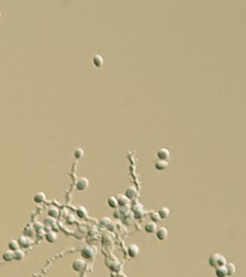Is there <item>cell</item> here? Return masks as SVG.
<instances>
[{
    "instance_id": "1",
    "label": "cell",
    "mask_w": 246,
    "mask_h": 277,
    "mask_svg": "<svg viewBox=\"0 0 246 277\" xmlns=\"http://www.w3.org/2000/svg\"><path fill=\"white\" fill-rule=\"evenodd\" d=\"M89 185V180H87L86 178H85V177H81V178H78V179L77 180L76 188H77L78 191L82 192V191H85V190L87 189Z\"/></svg>"
},
{
    "instance_id": "2",
    "label": "cell",
    "mask_w": 246,
    "mask_h": 277,
    "mask_svg": "<svg viewBox=\"0 0 246 277\" xmlns=\"http://www.w3.org/2000/svg\"><path fill=\"white\" fill-rule=\"evenodd\" d=\"M95 250L91 247H85L81 250V256L86 260H90L94 256Z\"/></svg>"
},
{
    "instance_id": "3",
    "label": "cell",
    "mask_w": 246,
    "mask_h": 277,
    "mask_svg": "<svg viewBox=\"0 0 246 277\" xmlns=\"http://www.w3.org/2000/svg\"><path fill=\"white\" fill-rule=\"evenodd\" d=\"M168 229H167L166 227H159L157 229L156 231V236H157V239L160 241H164L166 240V238L168 237Z\"/></svg>"
},
{
    "instance_id": "4",
    "label": "cell",
    "mask_w": 246,
    "mask_h": 277,
    "mask_svg": "<svg viewBox=\"0 0 246 277\" xmlns=\"http://www.w3.org/2000/svg\"><path fill=\"white\" fill-rule=\"evenodd\" d=\"M170 151L168 148H160L159 151L157 152V157L160 159V160H167V159L170 158Z\"/></svg>"
},
{
    "instance_id": "5",
    "label": "cell",
    "mask_w": 246,
    "mask_h": 277,
    "mask_svg": "<svg viewBox=\"0 0 246 277\" xmlns=\"http://www.w3.org/2000/svg\"><path fill=\"white\" fill-rule=\"evenodd\" d=\"M72 267L75 271H81L83 268L85 267V260H82L81 259H78L76 260H74V262L72 264Z\"/></svg>"
},
{
    "instance_id": "6",
    "label": "cell",
    "mask_w": 246,
    "mask_h": 277,
    "mask_svg": "<svg viewBox=\"0 0 246 277\" xmlns=\"http://www.w3.org/2000/svg\"><path fill=\"white\" fill-rule=\"evenodd\" d=\"M18 242H19V245L20 247L22 248H29L31 245V240L30 237H27V236H21L19 237V239H18Z\"/></svg>"
},
{
    "instance_id": "7",
    "label": "cell",
    "mask_w": 246,
    "mask_h": 277,
    "mask_svg": "<svg viewBox=\"0 0 246 277\" xmlns=\"http://www.w3.org/2000/svg\"><path fill=\"white\" fill-rule=\"evenodd\" d=\"M92 64L94 65L96 68H101L104 64V60L103 57L99 54H96L92 57Z\"/></svg>"
},
{
    "instance_id": "8",
    "label": "cell",
    "mask_w": 246,
    "mask_h": 277,
    "mask_svg": "<svg viewBox=\"0 0 246 277\" xmlns=\"http://www.w3.org/2000/svg\"><path fill=\"white\" fill-rule=\"evenodd\" d=\"M128 256L131 257H136L137 256V255L139 253V248L137 245H136V244H132L131 246L128 247Z\"/></svg>"
},
{
    "instance_id": "9",
    "label": "cell",
    "mask_w": 246,
    "mask_h": 277,
    "mask_svg": "<svg viewBox=\"0 0 246 277\" xmlns=\"http://www.w3.org/2000/svg\"><path fill=\"white\" fill-rule=\"evenodd\" d=\"M125 196H126L128 200L134 199L137 196L136 189V188H133V187H128V189L126 190V192H125Z\"/></svg>"
},
{
    "instance_id": "10",
    "label": "cell",
    "mask_w": 246,
    "mask_h": 277,
    "mask_svg": "<svg viewBox=\"0 0 246 277\" xmlns=\"http://www.w3.org/2000/svg\"><path fill=\"white\" fill-rule=\"evenodd\" d=\"M157 229H158V228H157L156 223H155V222H153V221L146 223V224H145V226H144L145 232H146V233H149V234L156 233Z\"/></svg>"
},
{
    "instance_id": "11",
    "label": "cell",
    "mask_w": 246,
    "mask_h": 277,
    "mask_svg": "<svg viewBox=\"0 0 246 277\" xmlns=\"http://www.w3.org/2000/svg\"><path fill=\"white\" fill-rule=\"evenodd\" d=\"M24 233H25V236L27 237H30V238H32L34 235H35V229L34 228V225H27V226L25 227L24 229Z\"/></svg>"
},
{
    "instance_id": "12",
    "label": "cell",
    "mask_w": 246,
    "mask_h": 277,
    "mask_svg": "<svg viewBox=\"0 0 246 277\" xmlns=\"http://www.w3.org/2000/svg\"><path fill=\"white\" fill-rule=\"evenodd\" d=\"M168 167H169V162L167 160H158L157 162H155V168L159 171L166 170Z\"/></svg>"
},
{
    "instance_id": "13",
    "label": "cell",
    "mask_w": 246,
    "mask_h": 277,
    "mask_svg": "<svg viewBox=\"0 0 246 277\" xmlns=\"http://www.w3.org/2000/svg\"><path fill=\"white\" fill-rule=\"evenodd\" d=\"M46 200V195L42 192H38L34 196V201L35 204H41Z\"/></svg>"
},
{
    "instance_id": "14",
    "label": "cell",
    "mask_w": 246,
    "mask_h": 277,
    "mask_svg": "<svg viewBox=\"0 0 246 277\" xmlns=\"http://www.w3.org/2000/svg\"><path fill=\"white\" fill-rule=\"evenodd\" d=\"M116 199L118 200V204L120 206H127L129 204V200L124 195H118L116 197Z\"/></svg>"
},
{
    "instance_id": "15",
    "label": "cell",
    "mask_w": 246,
    "mask_h": 277,
    "mask_svg": "<svg viewBox=\"0 0 246 277\" xmlns=\"http://www.w3.org/2000/svg\"><path fill=\"white\" fill-rule=\"evenodd\" d=\"M45 240L47 241L48 243H55L57 241V234L53 232V231H50V232H47L45 234Z\"/></svg>"
},
{
    "instance_id": "16",
    "label": "cell",
    "mask_w": 246,
    "mask_h": 277,
    "mask_svg": "<svg viewBox=\"0 0 246 277\" xmlns=\"http://www.w3.org/2000/svg\"><path fill=\"white\" fill-rule=\"evenodd\" d=\"M220 253H213V255L209 257V264L213 267H217L218 266V260H219L220 257Z\"/></svg>"
},
{
    "instance_id": "17",
    "label": "cell",
    "mask_w": 246,
    "mask_h": 277,
    "mask_svg": "<svg viewBox=\"0 0 246 277\" xmlns=\"http://www.w3.org/2000/svg\"><path fill=\"white\" fill-rule=\"evenodd\" d=\"M215 273L218 277H226L227 276V270L226 266H218L216 267Z\"/></svg>"
},
{
    "instance_id": "18",
    "label": "cell",
    "mask_w": 246,
    "mask_h": 277,
    "mask_svg": "<svg viewBox=\"0 0 246 277\" xmlns=\"http://www.w3.org/2000/svg\"><path fill=\"white\" fill-rule=\"evenodd\" d=\"M158 213H159L161 219H166L169 217V215L171 213V211L168 208H166V206H164V208H162L159 209V211H158Z\"/></svg>"
},
{
    "instance_id": "19",
    "label": "cell",
    "mask_w": 246,
    "mask_h": 277,
    "mask_svg": "<svg viewBox=\"0 0 246 277\" xmlns=\"http://www.w3.org/2000/svg\"><path fill=\"white\" fill-rule=\"evenodd\" d=\"M8 248H9V250L13 251V252L19 250V248H20L19 242H18V240H11V241H9Z\"/></svg>"
},
{
    "instance_id": "20",
    "label": "cell",
    "mask_w": 246,
    "mask_h": 277,
    "mask_svg": "<svg viewBox=\"0 0 246 277\" xmlns=\"http://www.w3.org/2000/svg\"><path fill=\"white\" fill-rule=\"evenodd\" d=\"M2 259L5 260V261H7V262H9V261H12L13 260H14V252L13 251H6L5 253H3L2 255Z\"/></svg>"
},
{
    "instance_id": "21",
    "label": "cell",
    "mask_w": 246,
    "mask_h": 277,
    "mask_svg": "<svg viewBox=\"0 0 246 277\" xmlns=\"http://www.w3.org/2000/svg\"><path fill=\"white\" fill-rule=\"evenodd\" d=\"M47 214H48V216H50V217L56 218V217L59 216V209L57 208H54V206L49 208L48 210H47Z\"/></svg>"
},
{
    "instance_id": "22",
    "label": "cell",
    "mask_w": 246,
    "mask_h": 277,
    "mask_svg": "<svg viewBox=\"0 0 246 277\" xmlns=\"http://www.w3.org/2000/svg\"><path fill=\"white\" fill-rule=\"evenodd\" d=\"M226 270H227V276H231V275H233L235 273L236 267L233 264H231V262L226 264Z\"/></svg>"
},
{
    "instance_id": "23",
    "label": "cell",
    "mask_w": 246,
    "mask_h": 277,
    "mask_svg": "<svg viewBox=\"0 0 246 277\" xmlns=\"http://www.w3.org/2000/svg\"><path fill=\"white\" fill-rule=\"evenodd\" d=\"M107 204L111 208H116L119 205L116 197H110V198L108 199V200H107Z\"/></svg>"
},
{
    "instance_id": "24",
    "label": "cell",
    "mask_w": 246,
    "mask_h": 277,
    "mask_svg": "<svg viewBox=\"0 0 246 277\" xmlns=\"http://www.w3.org/2000/svg\"><path fill=\"white\" fill-rule=\"evenodd\" d=\"M25 257V253L23 252L22 250H17L14 252V260H22Z\"/></svg>"
},
{
    "instance_id": "25",
    "label": "cell",
    "mask_w": 246,
    "mask_h": 277,
    "mask_svg": "<svg viewBox=\"0 0 246 277\" xmlns=\"http://www.w3.org/2000/svg\"><path fill=\"white\" fill-rule=\"evenodd\" d=\"M74 157L76 159H81L83 157V149L81 148H78L74 151Z\"/></svg>"
},
{
    "instance_id": "26",
    "label": "cell",
    "mask_w": 246,
    "mask_h": 277,
    "mask_svg": "<svg viewBox=\"0 0 246 277\" xmlns=\"http://www.w3.org/2000/svg\"><path fill=\"white\" fill-rule=\"evenodd\" d=\"M86 209L83 208V206H78V209H77V215L78 217H81V218H83V217H85L86 216Z\"/></svg>"
},
{
    "instance_id": "27",
    "label": "cell",
    "mask_w": 246,
    "mask_h": 277,
    "mask_svg": "<svg viewBox=\"0 0 246 277\" xmlns=\"http://www.w3.org/2000/svg\"><path fill=\"white\" fill-rule=\"evenodd\" d=\"M44 224H45V226L52 227L53 225L56 224V221H55V219H54L53 217L48 216V217H46V218L44 219Z\"/></svg>"
},
{
    "instance_id": "28",
    "label": "cell",
    "mask_w": 246,
    "mask_h": 277,
    "mask_svg": "<svg viewBox=\"0 0 246 277\" xmlns=\"http://www.w3.org/2000/svg\"><path fill=\"white\" fill-rule=\"evenodd\" d=\"M150 218L152 219V221L155 222V223L156 222H159L160 220H161V217H160L159 213L156 212V211H153V212L150 213Z\"/></svg>"
},
{
    "instance_id": "29",
    "label": "cell",
    "mask_w": 246,
    "mask_h": 277,
    "mask_svg": "<svg viewBox=\"0 0 246 277\" xmlns=\"http://www.w3.org/2000/svg\"><path fill=\"white\" fill-rule=\"evenodd\" d=\"M111 222L112 221H111L110 218H108V217H103V218L100 219V225L101 226H103V227H108Z\"/></svg>"
},
{
    "instance_id": "30",
    "label": "cell",
    "mask_w": 246,
    "mask_h": 277,
    "mask_svg": "<svg viewBox=\"0 0 246 277\" xmlns=\"http://www.w3.org/2000/svg\"><path fill=\"white\" fill-rule=\"evenodd\" d=\"M34 228L35 229L36 233L40 232V231H43V230H44V224L43 223H40V222H35L34 224Z\"/></svg>"
},
{
    "instance_id": "31",
    "label": "cell",
    "mask_w": 246,
    "mask_h": 277,
    "mask_svg": "<svg viewBox=\"0 0 246 277\" xmlns=\"http://www.w3.org/2000/svg\"><path fill=\"white\" fill-rule=\"evenodd\" d=\"M226 257L225 256H222V255L220 256V257H219V260H218V266H226ZM217 266V267H218Z\"/></svg>"
},
{
    "instance_id": "32",
    "label": "cell",
    "mask_w": 246,
    "mask_h": 277,
    "mask_svg": "<svg viewBox=\"0 0 246 277\" xmlns=\"http://www.w3.org/2000/svg\"><path fill=\"white\" fill-rule=\"evenodd\" d=\"M108 229L110 230V231H114V224H113V222L110 223V225L108 226Z\"/></svg>"
},
{
    "instance_id": "33",
    "label": "cell",
    "mask_w": 246,
    "mask_h": 277,
    "mask_svg": "<svg viewBox=\"0 0 246 277\" xmlns=\"http://www.w3.org/2000/svg\"><path fill=\"white\" fill-rule=\"evenodd\" d=\"M114 217H116V218H121L120 212H114Z\"/></svg>"
},
{
    "instance_id": "34",
    "label": "cell",
    "mask_w": 246,
    "mask_h": 277,
    "mask_svg": "<svg viewBox=\"0 0 246 277\" xmlns=\"http://www.w3.org/2000/svg\"><path fill=\"white\" fill-rule=\"evenodd\" d=\"M0 17H1V13H0Z\"/></svg>"
}]
</instances>
